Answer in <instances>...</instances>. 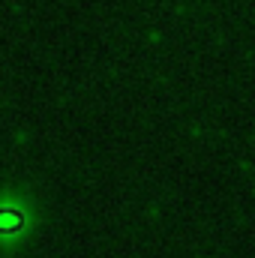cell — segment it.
Wrapping results in <instances>:
<instances>
[{
    "label": "cell",
    "mask_w": 255,
    "mask_h": 258,
    "mask_svg": "<svg viewBox=\"0 0 255 258\" xmlns=\"http://www.w3.org/2000/svg\"><path fill=\"white\" fill-rule=\"evenodd\" d=\"M18 225H21V213H18V210H0V231H3V234L15 231Z\"/></svg>",
    "instance_id": "6da1fadb"
}]
</instances>
